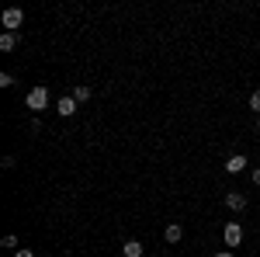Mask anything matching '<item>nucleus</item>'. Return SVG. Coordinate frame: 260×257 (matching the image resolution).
I'll list each match as a JSON object with an SVG mask.
<instances>
[{
	"instance_id": "15",
	"label": "nucleus",
	"mask_w": 260,
	"mask_h": 257,
	"mask_svg": "<svg viewBox=\"0 0 260 257\" xmlns=\"http://www.w3.org/2000/svg\"><path fill=\"white\" fill-rule=\"evenodd\" d=\"M253 184H257V188H260V167H257V170H253Z\"/></svg>"
},
{
	"instance_id": "2",
	"label": "nucleus",
	"mask_w": 260,
	"mask_h": 257,
	"mask_svg": "<svg viewBox=\"0 0 260 257\" xmlns=\"http://www.w3.org/2000/svg\"><path fill=\"white\" fill-rule=\"evenodd\" d=\"M21 24H24V14H21V7H7V11H4V28L18 35Z\"/></svg>"
},
{
	"instance_id": "4",
	"label": "nucleus",
	"mask_w": 260,
	"mask_h": 257,
	"mask_svg": "<svg viewBox=\"0 0 260 257\" xmlns=\"http://www.w3.org/2000/svg\"><path fill=\"white\" fill-rule=\"evenodd\" d=\"M56 115H62V119L77 115V101L70 98V94H66V98H59V101H56Z\"/></svg>"
},
{
	"instance_id": "6",
	"label": "nucleus",
	"mask_w": 260,
	"mask_h": 257,
	"mask_svg": "<svg viewBox=\"0 0 260 257\" xmlns=\"http://www.w3.org/2000/svg\"><path fill=\"white\" fill-rule=\"evenodd\" d=\"M225 170H229V174H243V170H246V157H240V153L229 157L225 160Z\"/></svg>"
},
{
	"instance_id": "3",
	"label": "nucleus",
	"mask_w": 260,
	"mask_h": 257,
	"mask_svg": "<svg viewBox=\"0 0 260 257\" xmlns=\"http://www.w3.org/2000/svg\"><path fill=\"white\" fill-rule=\"evenodd\" d=\"M222 240H225V247H240L243 243V226L240 222H229V226L222 230Z\"/></svg>"
},
{
	"instance_id": "16",
	"label": "nucleus",
	"mask_w": 260,
	"mask_h": 257,
	"mask_svg": "<svg viewBox=\"0 0 260 257\" xmlns=\"http://www.w3.org/2000/svg\"><path fill=\"white\" fill-rule=\"evenodd\" d=\"M212 257H233V250H219V254H212Z\"/></svg>"
},
{
	"instance_id": "11",
	"label": "nucleus",
	"mask_w": 260,
	"mask_h": 257,
	"mask_svg": "<svg viewBox=\"0 0 260 257\" xmlns=\"http://www.w3.org/2000/svg\"><path fill=\"white\" fill-rule=\"evenodd\" d=\"M0 247H7V250H14V247H18V237H11V233H7V237L0 240Z\"/></svg>"
},
{
	"instance_id": "17",
	"label": "nucleus",
	"mask_w": 260,
	"mask_h": 257,
	"mask_svg": "<svg viewBox=\"0 0 260 257\" xmlns=\"http://www.w3.org/2000/svg\"><path fill=\"white\" fill-rule=\"evenodd\" d=\"M257 129H260V122H257Z\"/></svg>"
},
{
	"instance_id": "13",
	"label": "nucleus",
	"mask_w": 260,
	"mask_h": 257,
	"mask_svg": "<svg viewBox=\"0 0 260 257\" xmlns=\"http://www.w3.org/2000/svg\"><path fill=\"white\" fill-rule=\"evenodd\" d=\"M250 108H253V111H260V91H253V94H250Z\"/></svg>"
},
{
	"instance_id": "5",
	"label": "nucleus",
	"mask_w": 260,
	"mask_h": 257,
	"mask_svg": "<svg viewBox=\"0 0 260 257\" xmlns=\"http://www.w3.org/2000/svg\"><path fill=\"white\" fill-rule=\"evenodd\" d=\"M225 205H229L233 212H243V209H246V195H240V191H229V195H225Z\"/></svg>"
},
{
	"instance_id": "14",
	"label": "nucleus",
	"mask_w": 260,
	"mask_h": 257,
	"mask_svg": "<svg viewBox=\"0 0 260 257\" xmlns=\"http://www.w3.org/2000/svg\"><path fill=\"white\" fill-rule=\"evenodd\" d=\"M14 257H35V250H14Z\"/></svg>"
},
{
	"instance_id": "10",
	"label": "nucleus",
	"mask_w": 260,
	"mask_h": 257,
	"mask_svg": "<svg viewBox=\"0 0 260 257\" xmlns=\"http://www.w3.org/2000/svg\"><path fill=\"white\" fill-rule=\"evenodd\" d=\"M14 45H18V35H14V32H4V35H0V49H4V52H11Z\"/></svg>"
},
{
	"instance_id": "1",
	"label": "nucleus",
	"mask_w": 260,
	"mask_h": 257,
	"mask_svg": "<svg viewBox=\"0 0 260 257\" xmlns=\"http://www.w3.org/2000/svg\"><path fill=\"white\" fill-rule=\"evenodd\" d=\"M24 104H28V108H31V111H45V108H49V91H45V87H31V91H28V101H24Z\"/></svg>"
},
{
	"instance_id": "8",
	"label": "nucleus",
	"mask_w": 260,
	"mask_h": 257,
	"mask_svg": "<svg viewBox=\"0 0 260 257\" xmlns=\"http://www.w3.org/2000/svg\"><path fill=\"white\" fill-rule=\"evenodd\" d=\"M90 94H94V91H90V87H87V83H77V87H73V94H70V98L77 101V104H83V101H90Z\"/></svg>"
},
{
	"instance_id": "9",
	"label": "nucleus",
	"mask_w": 260,
	"mask_h": 257,
	"mask_svg": "<svg viewBox=\"0 0 260 257\" xmlns=\"http://www.w3.org/2000/svg\"><path fill=\"white\" fill-rule=\"evenodd\" d=\"M163 237H167V243H177V240L184 237V226H180V222H170V226H167V233H163Z\"/></svg>"
},
{
	"instance_id": "7",
	"label": "nucleus",
	"mask_w": 260,
	"mask_h": 257,
	"mask_svg": "<svg viewBox=\"0 0 260 257\" xmlns=\"http://www.w3.org/2000/svg\"><path fill=\"white\" fill-rule=\"evenodd\" d=\"M121 257H142V243L139 240H125L121 243Z\"/></svg>"
},
{
	"instance_id": "12",
	"label": "nucleus",
	"mask_w": 260,
	"mask_h": 257,
	"mask_svg": "<svg viewBox=\"0 0 260 257\" xmlns=\"http://www.w3.org/2000/svg\"><path fill=\"white\" fill-rule=\"evenodd\" d=\"M0 87H14V73H0Z\"/></svg>"
}]
</instances>
